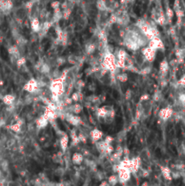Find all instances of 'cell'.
Segmentation results:
<instances>
[{
	"label": "cell",
	"instance_id": "6da1fadb",
	"mask_svg": "<svg viewBox=\"0 0 185 186\" xmlns=\"http://www.w3.org/2000/svg\"><path fill=\"white\" fill-rule=\"evenodd\" d=\"M66 74H62L60 77L55 78L53 80L49 85V89L52 93V97L54 101H58L59 97L65 92V85H64V81L66 79Z\"/></svg>",
	"mask_w": 185,
	"mask_h": 186
},
{
	"label": "cell",
	"instance_id": "7a4b0ae2",
	"mask_svg": "<svg viewBox=\"0 0 185 186\" xmlns=\"http://www.w3.org/2000/svg\"><path fill=\"white\" fill-rule=\"evenodd\" d=\"M116 56L110 53V52H107L104 58V61H103V64H102V67L105 71H111V72H114L115 70L117 69V66H116Z\"/></svg>",
	"mask_w": 185,
	"mask_h": 186
},
{
	"label": "cell",
	"instance_id": "3957f363",
	"mask_svg": "<svg viewBox=\"0 0 185 186\" xmlns=\"http://www.w3.org/2000/svg\"><path fill=\"white\" fill-rule=\"evenodd\" d=\"M117 173H118V179H119V183L125 184L126 183H128L131 178H132V172L125 167L120 166L118 164V168H117Z\"/></svg>",
	"mask_w": 185,
	"mask_h": 186
},
{
	"label": "cell",
	"instance_id": "277c9868",
	"mask_svg": "<svg viewBox=\"0 0 185 186\" xmlns=\"http://www.w3.org/2000/svg\"><path fill=\"white\" fill-rule=\"evenodd\" d=\"M24 90L28 92V93H36L39 90V85L37 81L35 78H31L25 85H24Z\"/></svg>",
	"mask_w": 185,
	"mask_h": 186
},
{
	"label": "cell",
	"instance_id": "5b68a950",
	"mask_svg": "<svg viewBox=\"0 0 185 186\" xmlns=\"http://www.w3.org/2000/svg\"><path fill=\"white\" fill-rule=\"evenodd\" d=\"M142 54L144 57V59L148 62H153L155 59V55H156V51L152 49L151 47H143L142 49Z\"/></svg>",
	"mask_w": 185,
	"mask_h": 186
},
{
	"label": "cell",
	"instance_id": "8992f818",
	"mask_svg": "<svg viewBox=\"0 0 185 186\" xmlns=\"http://www.w3.org/2000/svg\"><path fill=\"white\" fill-rule=\"evenodd\" d=\"M148 47H151L152 49L157 51V50H163L164 49V45L163 42L160 39V37H154L151 40H149Z\"/></svg>",
	"mask_w": 185,
	"mask_h": 186
},
{
	"label": "cell",
	"instance_id": "52a82bcc",
	"mask_svg": "<svg viewBox=\"0 0 185 186\" xmlns=\"http://www.w3.org/2000/svg\"><path fill=\"white\" fill-rule=\"evenodd\" d=\"M173 115V111L171 107H164L160 110L159 112V117L162 119V121H167L169 120Z\"/></svg>",
	"mask_w": 185,
	"mask_h": 186
},
{
	"label": "cell",
	"instance_id": "ba28073f",
	"mask_svg": "<svg viewBox=\"0 0 185 186\" xmlns=\"http://www.w3.org/2000/svg\"><path fill=\"white\" fill-rule=\"evenodd\" d=\"M141 167V160L139 158H133L129 160V169L132 173H136Z\"/></svg>",
	"mask_w": 185,
	"mask_h": 186
},
{
	"label": "cell",
	"instance_id": "9c48e42d",
	"mask_svg": "<svg viewBox=\"0 0 185 186\" xmlns=\"http://www.w3.org/2000/svg\"><path fill=\"white\" fill-rule=\"evenodd\" d=\"M161 172H162V176L164 177V179L171 181L172 179V170L167 167V166H162L161 167Z\"/></svg>",
	"mask_w": 185,
	"mask_h": 186
},
{
	"label": "cell",
	"instance_id": "30bf717a",
	"mask_svg": "<svg viewBox=\"0 0 185 186\" xmlns=\"http://www.w3.org/2000/svg\"><path fill=\"white\" fill-rule=\"evenodd\" d=\"M66 120L69 122L70 123H72L73 125H78L80 123V118L78 116H76L74 114H67Z\"/></svg>",
	"mask_w": 185,
	"mask_h": 186
},
{
	"label": "cell",
	"instance_id": "8fae6325",
	"mask_svg": "<svg viewBox=\"0 0 185 186\" xmlns=\"http://www.w3.org/2000/svg\"><path fill=\"white\" fill-rule=\"evenodd\" d=\"M84 161V156L80 154V153H74L72 156V162L73 163L76 164V165H79L83 163Z\"/></svg>",
	"mask_w": 185,
	"mask_h": 186
},
{
	"label": "cell",
	"instance_id": "7c38bea8",
	"mask_svg": "<svg viewBox=\"0 0 185 186\" xmlns=\"http://www.w3.org/2000/svg\"><path fill=\"white\" fill-rule=\"evenodd\" d=\"M68 143H69V137L66 135H63L60 139V146L64 152H66V149L68 148Z\"/></svg>",
	"mask_w": 185,
	"mask_h": 186
},
{
	"label": "cell",
	"instance_id": "4fadbf2b",
	"mask_svg": "<svg viewBox=\"0 0 185 186\" xmlns=\"http://www.w3.org/2000/svg\"><path fill=\"white\" fill-rule=\"evenodd\" d=\"M102 136H103V133L98 129H93L91 132V137H92V141H94V142L100 141Z\"/></svg>",
	"mask_w": 185,
	"mask_h": 186
},
{
	"label": "cell",
	"instance_id": "5bb4252c",
	"mask_svg": "<svg viewBox=\"0 0 185 186\" xmlns=\"http://www.w3.org/2000/svg\"><path fill=\"white\" fill-rule=\"evenodd\" d=\"M31 27L34 32H39L41 30L42 27H41V24H40V21L38 20V18H34L31 21Z\"/></svg>",
	"mask_w": 185,
	"mask_h": 186
},
{
	"label": "cell",
	"instance_id": "9a60e30c",
	"mask_svg": "<svg viewBox=\"0 0 185 186\" xmlns=\"http://www.w3.org/2000/svg\"><path fill=\"white\" fill-rule=\"evenodd\" d=\"M48 122H49V121L46 119V117L44 116H42L39 119L36 120V126L41 129V128H45V127H46V125L48 124Z\"/></svg>",
	"mask_w": 185,
	"mask_h": 186
},
{
	"label": "cell",
	"instance_id": "2e32d148",
	"mask_svg": "<svg viewBox=\"0 0 185 186\" xmlns=\"http://www.w3.org/2000/svg\"><path fill=\"white\" fill-rule=\"evenodd\" d=\"M3 102L6 105H11L15 102V96L13 94H6L3 97Z\"/></svg>",
	"mask_w": 185,
	"mask_h": 186
},
{
	"label": "cell",
	"instance_id": "e0dca14e",
	"mask_svg": "<svg viewBox=\"0 0 185 186\" xmlns=\"http://www.w3.org/2000/svg\"><path fill=\"white\" fill-rule=\"evenodd\" d=\"M97 7L100 11H106L108 9V4L106 0H98Z\"/></svg>",
	"mask_w": 185,
	"mask_h": 186
},
{
	"label": "cell",
	"instance_id": "ac0fdd59",
	"mask_svg": "<svg viewBox=\"0 0 185 186\" xmlns=\"http://www.w3.org/2000/svg\"><path fill=\"white\" fill-rule=\"evenodd\" d=\"M169 63L166 61V60H163L162 63L160 64V72L162 74H167L168 70H169Z\"/></svg>",
	"mask_w": 185,
	"mask_h": 186
},
{
	"label": "cell",
	"instance_id": "d6986e66",
	"mask_svg": "<svg viewBox=\"0 0 185 186\" xmlns=\"http://www.w3.org/2000/svg\"><path fill=\"white\" fill-rule=\"evenodd\" d=\"M109 184L111 186H115L118 183H119V179H118V175H115V174H113L111 176H109L108 178V181Z\"/></svg>",
	"mask_w": 185,
	"mask_h": 186
},
{
	"label": "cell",
	"instance_id": "ffe728a7",
	"mask_svg": "<svg viewBox=\"0 0 185 186\" xmlns=\"http://www.w3.org/2000/svg\"><path fill=\"white\" fill-rule=\"evenodd\" d=\"M71 111V114H74V115H78L79 113H81L82 111V106L80 104H74L71 107L70 109Z\"/></svg>",
	"mask_w": 185,
	"mask_h": 186
},
{
	"label": "cell",
	"instance_id": "44dd1931",
	"mask_svg": "<svg viewBox=\"0 0 185 186\" xmlns=\"http://www.w3.org/2000/svg\"><path fill=\"white\" fill-rule=\"evenodd\" d=\"M165 16H166V17H167L169 20H171V19L173 17V16H174V11H173L172 8L168 7V8H167V10H166Z\"/></svg>",
	"mask_w": 185,
	"mask_h": 186
},
{
	"label": "cell",
	"instance_id": "7402d4cb",
	"mask_svg": "<svg viewBox=\"0 0 185 186\" xmlns=\"http://www.w3.org/2000/svg\"><path fill=\"white\" fill-rule=\"evenodd\" d=\"M117 78H118V80L121 81V82H126V81L128 80V75H127V74H125V73H122V74H120L119 75H117Z\"/></svg>",
	"mask_w": 185,
	"mask_h": 186
},
{
	"label": "cell",
	"instance_id": "603a6c76",
	"mask_svg": "<svg viewBox=\"0 0 185 186\" xmlns=\"http://www.w3.org/2000/svg\"><path fill=\"white\" fill-rule=\"evenodd\" d=\"M11 129H12L14 132H16V133L20 132V130H21V124H20V123H17L13 124V125L11 126Z\"/></svg>",
	"mask_w": 185,
	"mask_h": 186
},
{
	"label": "cell",
	"instance_id": "cb8c5ba5",
	"mask_svg": "<svg viewBox=\"0 0 185 186\" xmlns=\"http://www.w3.org/2000/svg\"><path fill=\"white\" fill-rule=\"evenodd\" d=\"M94 49H95L94 44H88V45L86 46V47H85V50H86V52H87L88 54L92 53V52L94 51Z\"/></svg>",
	"mask_w": 185,
	"mask_h": 186
},
{
	"label": "cell",
	"instance_id": "d4e9b609",
	"mask_svg": "<svg viewBox=\"0 0 185 186\" xmlns=\"http://www.w3.org/2000/svg\"><path fill=\"white\" fill-rule=\"evenodd\" d=\"M41 72H42L43 74L49 73V72H50V66H49L47 64H43L42 66H41Z\"/></svg>",
	"mask_w": 185,
	"mask_h": 186
},
{
	"label": "cell",
	"instance_id": "484cf974",
	"mask_svg": "<svg viewBox=\"0 0 185 186\" xmlns=\"http://www.w3.org/2000/svg\"><path fill=\"white\" fill-rule=\"evenodd\" d=\"M178 99H179V102L181 103V104L183 105V106H185V93H180Z\"/></svg>",
	"mask_w": 185,
	"mask_h": 186
},
{
	"label": "cell",
	"instance_id": "4316f807",
	"mask_svg": "<svg viewBox=\"0 0 185 186\" xmlns=\"http://www.w3.org/2000/svg\"><path fill=\"white\" fill-rule=\"evenodd\" d=\"M25 57H21V56H20L19 58H17V64L18 66H21L25 65Z\"/></svg>",
	"mask_w": 185,
	"mask_h": 186
},
{
	"label": "cell",
	"instance_id": "83f0119b",
	"mask_svg": "<svg viewBox=\"0 0 185 186\" xmlns=\"http://www.w3.org/2000/svg\"><path fill=\"white\" fill-rule=\"evenodd\" d=\"M178 85H180L183 86V87H185V74L184 75H183V76L179 79Z\"/></svg>",
	"mask_w": 185,
	"mask_h": 186
},
{
	"label": "cell",
	"instance_id": "f1b7e54d",
	"mask_svg": "<svg viewBox=\"0 0 185 186\" xmlns=\"http://www.w3.org/2000/svg\"><path fill=\"white\" fill-rule=\"evenodd\" d=\"M71 99H72L73 101H78V99H79V93H74L73 95H72Z\"/></svg>",
	"mask_w": 185,
	"mask_h": 186
},
{
	"label": "cell",
	"instance_id": "f546056e",
	"mask_svg": "<svg viewBox=\"0 0 185 186\" xmlns=\"http://www.w3.org/2000/svg\"><path fill=\"white\" fill-rule=\"evenodd\" d=\"M7 186H22L20 184L17 183V182H11Z\"/></svg>",
	"mask_w": 185,
	"mask_h": 186
},
{
	"label": "cell",
	"instance_id": "4dcf8cb0",
	"mask_svg": "<svg viewBox=\"0 0 185 186\" xmlns=\"http://www.w3.org/2000/svg\"><path fill=\"white\" fill-rule=\"evenodd\" d=\"M100 186H111V185L109 184V183H108V182H103V183L100 184Z\"/></svg>",
	"mask_w": 185,
	"mask_h": 186
},
{
	"label": "cell",
	"instance_id": "1f68e13d",
	"mask_svg": "<svg viewBox=\"0 0 185 186\" xmlns=\"http://www.w3.org/2000/svg\"><path fill=\"white\" fill-rule=\"evenodd\" d=\"M142 186H150V185L148 184V183H143V184H142Z\"/></svg>",
	"mask_w": 185,
	"mask_h": 186
},
{
	"label": "cell",
	"instance_id": "d6a6232c",
	"mask_svg": "<svg viewBox=\"0 0 185 186\" xmlns=\"http://www.w3.org/2000/svg\"><path fill=\"white\" fill-rule=\"evenodd\" d=\"M126 1H127V2H134V0H126Z\"/></svg>",
	"mask_w": 185,
	"mask_h": 186
}]
</instances>
